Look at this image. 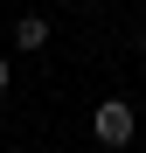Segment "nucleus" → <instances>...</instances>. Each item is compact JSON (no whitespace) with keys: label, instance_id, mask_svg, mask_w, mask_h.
<instances>
[{"label":"nucleus","instance_id":"nucleus-2","mask_svg":"<svg viewBox=\"0 0 146 153\" xmlns=\"http://www.w3.org/2000/svg\"><path fill=\"white\" fill-rule=\"evenodd\" d=\"M49 42V14H21L14 21V49H42Z\"/></svg>","mask_w":146,"mask_h":153},{"label":"nucleus","instance_id":"nucleus-3","mask_svg":"<svg viewBox=\"0 0 146 153\" xmlns=\"http://www.w3.org/2000/svg\"><path fill=\"white\" fill-rule=\"evenodd\" d=\"M7 76H14V70H7V56H0V91H7Z\"/></svg>","mask_w":146,"mask_h":153},{"label":"nucleus","instance_id":"nucleus-4","mask_svg":"<svg viewBox=\"0 0 146 153\" xmlns=\"http://www.w3.org/2000/svg\"><path fill=\"white\" fill-rule=\"evenodd\" d=\"M139 49H146V28H139Z\"/></svg>","mask_w":146,"mask_h":153},{"label":"nucleus","instance_id":"nucleus-1","mask_svg":"<svg viewBox=\"0 0 146 153\" xmlns=\"http://www.w3.org/2000/svg\"><path fill=\"white\" fill-rule=\"evenodd\" d=\"M90 132H97V146H125V139L139 132V118H132L125 97H104V105L90 111Z\"/></svg>","mask_w":146,"mask_h":153}]
</instances>
